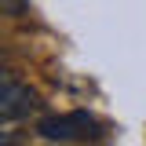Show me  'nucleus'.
Here are the masks:
<instances>
[{
  "label": "nucleus",
  "mask_w": 146,
  "mask_h": 146,
  "mask_svg": "<svg viewBox=\"0 0 146 146\" xmlns=\"http://www.w3.org/2000/svg\"><path fill=\"white\" fill-rule=\"evenodd\" d=\"M99 121L84 113V110H73V113H51V117H40L36 121V135L48 139V143H73V139H95L99 135Z\"/></svg>",
  "instance_id": "1"
},
{
  "label": "nucleus",
  "mask_w": 146,
  "mask_h": 146,
  "mask_svg": "<svg viewBox=\"0 0 146 146\" xmlns=\"http://www.w3.org/2000/svg\"><path fill=\"white\" fill-rule=\"evenodd\" d=\"M36 106H40V95L29 84H22L15 73H4V80H0V117H4V124L11 128L15 121L29 117Z\"/></svg>",
  "instance_id": "2"
},
{
  "label": "nucleus",
  "mask_w": 146,
  "mask_h": 146,
  "mask_svg": "<svg viewBox=\"0 0 146 146\" xmlns=\"http://www.w3.org/2000/svg\"><path fill=\"white\" fill-rule=\"evenodd\" d=\"M0 7H4V15H7V18H18L26 7H29V0H0Z\"/></svg>",
  "instance_id": "3"
}]
</instances>
